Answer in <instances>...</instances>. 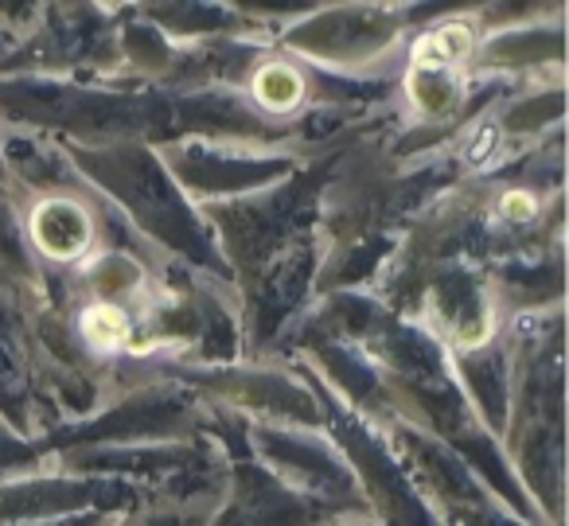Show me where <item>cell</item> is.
I'll return each instance as SVG.
<instances>
[{"instance_id": "cell-1", "label": "cell", "mask_w": 569, "mask_h": 526, "mask_svg": "<svg viewBox=\"0 0 569 526\" xmlns=\"http://www.w3.org/2000/svg\"><path fill=\"white\" fill-rule=\"evenodd\" d=\"M32 242L51 261H79L94 246V219L74 199H43L32 211Z\"/></svg>"}, {"instance_id": "cell-2", "label": "cell", "mask_w": 569, "mask_h": 526, "mask_svg": "<svg viewBox=\"0 0 569 526\" xmlns=\"http://www.w3.org/2000/svg\"><path fill=\"white\" fill-rule=\"evenodd\" d=\"M472 28L468 24H441L413 43V75H449L457 63H465L472 51Z\"/></svg>"}, {"instance_id": "cell-3", "label": "cell", "mask_w": 569, "mask_h": 526, "mask_svg": "<svg viewBox=\"0 0 569 526\" xmlns=\"http://www.w3.org/2000/svg\"><path fill=\"white\" fill-rule=\"evenodd\" d=\"M253 102L269 113H293L305 102V79L293 63H261L253 71Z\"/></svg>"}, {"instance_id": "cell-4", "label": "cell", "mask_w": 569, "mask_h": 526, "mask_svg": "<svg viewBox=\"0 0 569 526\" xmlns=\"http://www.w3.org/2000/svg\"><path fill=\"white\" fill-rule=\"evenodd\" d=\"M82 336H87L90 347H102V351H118V347H129L133 351V324H129V312L110 300H98L82 312Z\"/></svg>"}, {"instance_id": "cell-5", "label": "cell", "mask_w": 569, "mask_h": 526, "mask_svg": "<svg viewBox=\"0 0 569 526\" xmlns=\"http://www.w3.org/2000/svg\"><path fill=\"white\" fill-rule=\"evenodd\" d=\"M499 211L507 215V222H530L538 215V204L527 191H507V196L499 199Z\"/></svg>"}, {"instance_id": "cell-6", "label": "cell", "mask_w": 569, "mask_h": 526, "mask_svg": "<svg viewBox=\"0 0 569 526\" xmlns=\"http://www.w3.org/2000/svg\"><path fill=\"white\" fill-rule=\"evenodd\" d=\"M488 331H491V324H488V320H483L480 328H476V324H468V328L457 336V344H460V347H476V344H483V339H488Z\"/></svg>"}]
</instances>
